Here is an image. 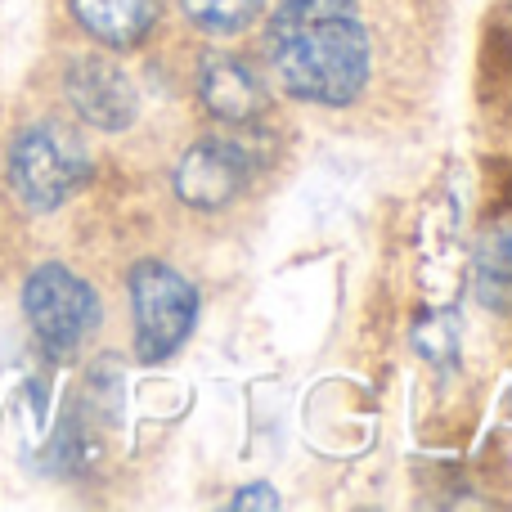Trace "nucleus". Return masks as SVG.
Wrapping results in <instances>:
<instances>
[{"label":"nucleus","instance_id":"1","mask_svg":"<svg viewBox=\"0 0 512 512\" xmlns=\"http://www.w3.org/2000/svg\"><path fill=\"white\" fill-rule=\"evenodd\" d=\"M265 41L283 90L306 104L342 108L369 81V32L355 0H279Z\"/></svg>","mask_w":512,"mask_h":512},{"label":"nucleus","instance_id":"2","mask_svg":"<svg viewBox=\"0 0 512 512\" xmlns=\"http://www.w3.org/2000/svg\"><path fill=\"white\" fill-rule=\"evenodd\" d=\"M9 180L32 212H54L90 180V153L68 126L36 122L9 149Z\"/></svg>","mask_w":512,"mask_h":512},{"label":"nucleus","instance_id":"3","mask_svg":"<svg viewBox=\"0 0 512 512\" xmlns=\"http://www.w3.org/2000/svg\"><path fill=\"white\" fill-rule=\"evenodd\" d=\"M131 310H135V355L158 364L185 346L198 324V288L167 261H140L131 270Z\"/></svg>","mask_w":512,"mask_h":512},{"label":"nucleus","instance_id":"4","mask_svg":"<svg viewBox=\"0 0 512 512\" xmlns=\"http://www.w3.org/2000/svg\"><path fill=\"white\" fill-rule=\"evenodd\" d=\"M23 310L36 342L50 355H72L99 328V297L68 265H36L23 288Z\"/></svg>","mask_w":512,"mask_h":512},{"label":"nucleus","instance_id":"5","mask_svg":"<svg viewBox=\"0 0 512 512\" xmlns=\"http://www.w3.org/2000/svg\"><path fill=\"white\" fill-rule=\"evenodd\" d=\"M252 162L234 140H203L180 158L176 167V194L194 212H221L248 189Z\"/></svg>","mask_w":512,"mask_h":512},{"label":"nucleus","instance_id":"6","mask_svg":"<svg viewBox=\"0 0 512 512\" xmlns=\"http://www.w3.org/2000/svg\"><path fill=\"white\" fill-rule=\"evenodd\" d=\"M63 90H68V104L77 108V117L95 131H126L140 113L131 77L108 59H77L63 77Z\"/></svg>","mask_w":512,"mask_h":512},{"label":"nucleus","instance_id":"7","mask_svg":"<svg viewBox=\"0 0 512 512\" xmlns=\"http://www.w3.org/2000/svg\"><path fill=\"white\" fill-rule=\"evenodd\" d=\"M198 95H203L207 113L225 126H248L270 108L261 72L243 63L239 54H207V63L198 68Z\"/></svg>","mask_w":512,"mask_h":512},{"label":"nucleus","instance_id":"8","mask_svg":"<svg viewBox=\"0 0 512 512\" xmlns=\"http://www.w3.org/2000/svg\"><path fill=\"white\" fill-rule=\"evenodd\" d=\"M77 23L108 50H131L158 27L162 0H72Z\"/></svg>","mask_w":512,"mask_h":512},{"label":"nucleus","instance_id":"9","mask_svg":"<svg viewBox=\"0 0 512 512\" xmlns=\"http://www.w3.org/2000/svg\"><path fill=\"white\" fill-rule=\"evenodd\" d=\"M477 292L495 310H512V225H499L477 248Z\"/></svg>","mask_w":512,"mask_h":512},{"label":"nucleus","instance_id":"10","mask_svg":"<svg viewBox=\"0 0 512 512\" xmlns=\"http://www.w3.org/2000/svg\"><path fill=\"white\" fill-rule=\"evenodd\" d=\"M180 5H185V18L198 27V32L234 36L248 23H256L265 0H180Z\"/></svg>","mask_w":512,"mask_h":512},{"label":"nucleus","instance_id":"11","mask_svg":"<svg viewBox=\"0 0 512 512\" xmlns=\"http://www.w3.org/2000/svg\"><path fill=\"white\" fill-rule=\"evenodd\" d=\"M414 342H418V351H423L427 360H436V364L454 360V324L450 319H427V324H418Z\"/></svg>","mask_w":512,"mask_h":512},{"label":"nucleus","instance_id":"12","mask_svg":"<svg viewBox=\"0 0 512 512\" xmlns=\"http://www.w3.org/2000/svg\"><path fill=\"white\" fill-rule=\"evenodd\" d=\"M230 508H239V512H248V508H279V495H274V486H265V481H256V486H243L239 495H234V504Z\"/></svg>","mask_w":512,"mask_h":512}]
</instances>
